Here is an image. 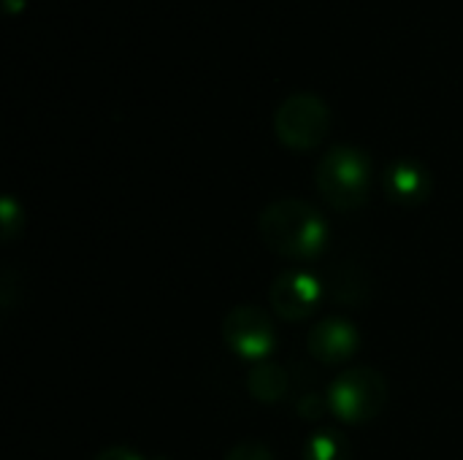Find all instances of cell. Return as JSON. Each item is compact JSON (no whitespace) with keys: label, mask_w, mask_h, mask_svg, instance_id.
<instances>
[{"label":"cell","mask_w":463,"mask_h":460,"mask_svg":"<svg viewBox=\"0 0 463 460\" xmlns=\"http://www.w3.org/2000/svg\"><path fill=\"white\" fill-rule=\"evenodd\" d=\"M260 241L290 260H315L328 241V225L323 214L298 198H282L269 203L258 217Z\"/></svg>","instance_id":"cell-1"},{"label":"cell","mask_w":463,"mask_h":460,"mask_svg":"<svg viewBox=\"0 0 463 460\" xmlns=\"http://www.w3.org/2000/svg\"><path fill=\"white\" fill-rule=\"evenodd\" d=\"M315 184L331 209L358 211L369 201L372 160L358 146L336 144L320 157L315 168Z\"/></svg>","instance_id":"cell-2"},{"label":"cell","mask_w":463,"mask_h":460,"mask_svg":"<svg viewBox=\"0 0 463 460\" xmlns=\"http://www.w3.org/2000/svg\"><path fill=\"white\" fill-rule=\"evenodd\" d=\"M326 399L328 412L336 420L347 426H364L385 409L388 382L377 369H347L331 382Z\"/></svg>","instance_id":"cell-3"},{"label":"cell","mask_w":463,"mask_h":460,"mask_svg":"<svg viewBox=\"0 0 463 460\" xmlns=\"http://www.w3.org/2000/svg\"><path fill=\"white\" fill-rule=\"evenodd\" d=\"M331 130V108L315 92H293L274 111L277 138L296 152L317 149Z\"/></svg>","instance_id":"cell-4"},{"label":"cell","mask_w":463,"mask_h":460,"mask_svg":"<svg viewBox=\"0 0 463 460\" xmlns=\"http://www.w3.org/2000/svg\"><path fill=\"white\" fill-rule=\"evenodd\" d=\"M225 344L247 361H266L277 347V328L271 317L258 306H233L222 320Z\"/></svg>","instance_id":"cell-5"},{"label":"cell","mask_w":463,"mask_h":460,"mask_svg":"<svg viewBox=\"0 0 463 460\" xmlns=\"http://www.w3.org/2000/svg\"><path fill=\"white\" fill-rule=\"evenodd\" d=\"M269 298H271V306L274 312L288 320V323H301L307 317H312L317 309H320V301L326 298V290H323V279H317L315 274L309 271H282L271 290H269Z\"/></svg>","instance_id":"cell-6"},{"label":"cell","mask_w":463,"mask_h":460,"mask_svg":"<svg viewBox=\"0 0 463 460\" xmlns=\"http://www.w3.org/2000/svg\"><path fill=\"white\" fill-rule=\"evenodd\" d=\"M361 347V333L350 320L328 317L307 333V352L323 366H342L355 358Z\"/></svg>","instance_id":"cell-7"},{"label":"cell","mask_w":463,"mask_h":460,"mask_svg":"<svg viewBox=\"0 0 463 460\" xmlns=\"http://www.w3.org/2000/svg\"><path fill=\"white\" fill-rule=\"evenodd\" d=\"M434 190V179L429 168L418 160H396L385 171V192L399 206H420L429 201Z\"/></svg>","instance_id":"cell-8"},{"label":"cell","mask_w":463,"mask_h":460,"mask_svg":"<svg viewBox=\"0 0 463 460\" xmlns=\"http://www.w3.org/2000/svg\"><path fill=\"white\" fill-rule=\"evenodd\" d=\"M323 290L342 306H361L369 301V277L361 266L339 260L323 277Z\"/></svg>","instance_id":"cell-9"},{"label":"cell","mask_w":463,"mask_h":460,"mask_svg":"<svg viewBox=\"0 0 463 460\" xmlns=\"http://www.w3.org/2000/svg\"><path fill=\"white\" fill-rule=\"evenodd\" d=\"M247 390L255 401L260 404H277L285 399V393L290 390V380L288 371L277 363H266L260 361L258 366L250 369L247 374Z\"/></svg>","instance_id":"cell-10"},{"label":"cell","mask_w":463,"mask_h":460,"mask_svg":"<svg viewBox=\"0 0 463 460\" xmlns=\"http://www.w3.org/2000/svg\"><path fill=\"white\" fill-rule=\"evenodd\" d=\"M304 460H350V445L339 431H317L304 445Z\"/></svg>","instance_id":"cell-11"},{"label":"cell","mask_w":463,"mask_h":460,"mask_svg":"<svg viewBox=\"0 0 463 460\" xmlns=\"http://www.w3.org/2000/svg\"><path fill=\"white\" fill-rule=\"evenodd\" d=\"M0 214H3V239H5V244H11L14 239H16V233L22 230V209H19V203L14 201V195H5L3 198V209H0Z\"/></svg>","instance_id":"cell-12"},{"label":"cell","mask_w":463,"mask_h":460,"mask_svg":"<svg viewBox=\"0 0 463 460\" xmlns=\"http://www.w3.org/2000/svg\"><path fill=\"white\" fill-rule=\"evenodd\" d=\"M225 460H274V455L269 447H263L258 442H241L225 455Z\"/></svg>","instance_id":"cell-13"},{"label":"cell","mask_w":463,"mask_h":460,"mask_svg":"<svg viewBox=\"0 0 463 460\" xmlns=\"http://www.w3.org/2000/svg\"><path fill=\"white\" fill-rule=\"evenodd\" d=\"M326 409H328V399H323L317 393H304V399H298V412L307 420H317Z\"/></svg>","instance_id":"cell-14"},{"label":"cell","mask_w":463,"mask_h":460,"mask_svg":"<svg viewBox=\"0 0 463 460\" xmlns=\"http://www.w3.org/2000/svg\"><path fill=\"white\" fill-rule=\"evenodd\" d=\"M95 460H146L144 455H138L136 450H128V447H109L103 453H98Z\"/></svg>","instance_id":"cell-15"},{"label":"cell","mask_w":463,"mask_h":460,"mask_svg":"<svg viewBox=\"0 0 463 460\" xmlns=\"http://www.w3.org/2000/svg\"><path fill=\"white\" fill-rule=\"evenodd\" d=\"M16 8H24V0H5V11L16 14Z\"/></svg>","instance_id":"cell-16"}]
</instances>
